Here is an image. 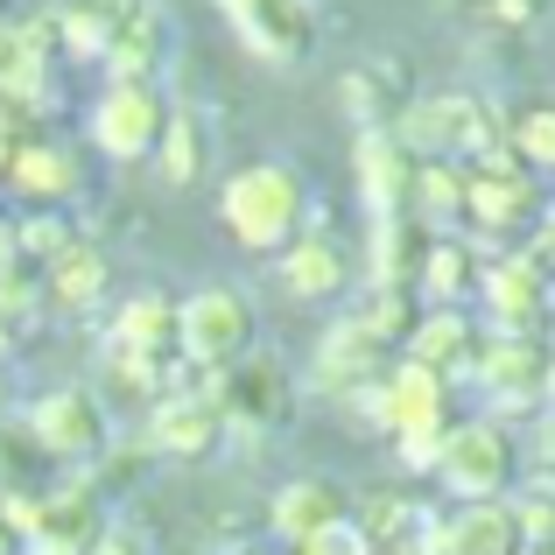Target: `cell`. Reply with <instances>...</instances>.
Returning a JSON list of instances; mask_svg holds the SVG:
<instances>
[{
	"instance_id": "cell-1",
	"label": "cell",
	"mask_w": 555,
	"mask_h": 555,
	"mask_svg": "<svg viewBox=\"0 0 555 555\" xmlns=\"http://www.w3.org/2000/svg\"><path fill=\"white\" fill-rule=\"evenodd\" d=\"M218 225H225L246 254H282L296 232L317 225L310 183H302L288 163H246V169L225 177V190H218Z\"/></svg>"
},
{
	"instance_id": "cell-2",
	"label": "cell",
	"mask_w": 555,
	"mask_h": 555,
	"mask_svg": "<svg viewBox=\"0 0 555 555\" xmlns=\"http://www.w3.org/2000/svg\"><path fill=\"white\" fill-rule=\"evenodd\" d=\"M436 486L450 492L457 506L472 500H506L520 478V443L500 415H472V422H450L443 429V450H436Z\"/></svg>"
},
{
	"instance_id": "cell-3",
	"label": "cell",
	"mask_w": 555,
	"mask_h": 555,
	"mask_svg": "<svg viewBox=\"0 0 555 555\" xmlns=\"http://www.w3.org/2000/svg\"><path fill=\"white\" fill-rule=\"evenodd\" d=\"M254 352H260V317L246 302V288L211 282V288L177 302V359H190L204 373H232Z\"/></svg>"
},
{
	"instance_id": "cell-4",
	"label": "cell",
	"mask_w": 555,
	"mask_h": 555,
	"mask_svg": "<svg viewBox=\"0 0 555 555\" xmlns=\"http://www.w3.org/2000/svg\"><path fill=\"white\" fill-rule=\"evenodd\" d=\"M393 141H401L415 163H478L492 141V106H478L472 92H443V99H415V106L393 120Z\"/></svg>"
},
{
	"instance_id": "cell-5",
	"label": "cell",
	"mask_w": 555,
	"mask_h": 555,
	"mask_svg": "<svg viewBox=\"0 0 555 555\" xmlns=\"http://www.w3.org/2000/svg\"><path fill=\"white\" fill-rule=\"evenodd\" d=\"M28 443L42 457H64V464H92L106 457L113 443V422H106V401L92 387H50L28 401Z\"/></svg>"
},
{
	"instance_id": "cell-6",
	"label": "cell",
	"mask_w": 555,
	"mask_h": 555,
	"mask_svg": "<svg viewBox=\"0 0 555 555\" xmlns=\"http://www.w3.org/2000/svg\"><path fill=\"white\" fill-rule=\"evenodd\" d=\"M169 127V99L155 85H106L92 99V149L113 155V163H149L163 149Z\"/></svg>"
},
{
	"instance_id": "cell-7",
	"label": "cell",
	"mask_w": 555,
	"mask_h": 555,
	"mask_svg": "<svg viewBox=\"0 0 555 555\" xmlns=\"http://www.w3.org/2000/svg\"><path fill=\"white\" fill-rule=\"evenodd\" d=\"M218 8H225L232 36L260 64H282V70L310 64V50H317V8L310 0H218Z\"/></svg>"
},
{
	"instance_id": "cell-8",
	"label": "cell",
	"mask_w": 555,
	"mask_h": 555,
	"mask_svg": "<svg viewBox=\"0 0 555 555\" xmlns=\"http://www.w3.org/2000/svg\"><path fill=\"white\" fill-rule=\"evenodd\" d=\"M366 401H373L379 429H387L393 443H401V436H443L450 429V415H443V408H450V379L429 373V366H415V359H393Z\"/></svg>"
},
{
	"instance_id": "cell-9",
	"label": "cell",
	"mask_w": 555,
	"mask_h": 555,
	"mask_svg": "<svg viewBox=\"0 0 555 555\" xmlns=\"http://www.w3.org/2000/svg\"><path fill=\"white\" fill-rule=\"evenodd\" d=\"M106 534V506L92 486H56L36 500V520L22 534V555H92Z\"/></svg>"
},
{
	"instance_id": "cell-10",
	"label": "cell",
	"mask_w": 555,
	"mask_h": 555,
	"mask_svg": "<svg viewBox=\"0 0 555 555\" xmlns=\"http://www.w3.org/2000/svg\"><path fill=\"white\" fill-rule=\"evenodd\" d=\"M478 296H486L492 324H500L492 338H534V324H542V310H548V274H542V260L506 254L478 274Z\"/></svg>"
},
{
	"instance_id": "cell-11",
	"label": "cell",
	"mask_w": 555,
	"mask_h": 555,
	"mask_svg": "<svg viewBox=\"0 0 555 555\" xmlns=\"http://www.w3.org/2000/svg\"><path fill=\"white\" fill-rule=\"evenodd\" d=\"M429 555H520V528H514V500H472L450 506L422 528Z\"/></svg>"
},
{
	"instance_id": "cell-12",
	"label": "cell",
	"mask_w": 555,
	"mask_h": 555,
	"mask_svg": "<svg viewBox=\"0 0 555 555\" xmlns=\"http://www.w3.org/2000/svg\"><path fill=\"white\" fill-rule=\"evenodd\" d=\"M379 373H387V345L345 310L338 324L324 331V345H317V387L338 393V401H359V393L379 387Z\"/></svg>"
},
{
	"instance_id": "cell-13",
	"label": "cell",
	"mask_w": 555,
	"mask_h": 555,
	"mask_svg": "<svg viewBox=\"0 0 555 555\" xmlns=\"http://www.w3.org/2000/svg\"><path fill=\"white\" fill-rule=\"evenodd\" d=\"M225 436V408L211 393H155L149 408V450L155 457H204Z\"/></svg>"
},
{
	"instance_id": "cell-14",
	"label": "cell",
	"mask_w": 555,
	"mask_h": 555,
	"mask_svg": "<svg viewBox=\"0 0 555 555\" xmlns=\"http://www.w3.org/2000/svg\"><path fill=\"white\" fill-rule=\"evenodd\" d=\"M288 408H296V379H288L282 359L254 352L225 373V422H240V429H282Z\"/></svg>"
},
{
	"instance_id": "cell-15",
	"label": "cell",
	"mask_w": 555,
	"mask_h": 555,
	"mask_svg": "<svg viewBox=\"0 0 555 555\" xmlns=\"http://www.w3.org/2000/svg\"><path fill=\"white\" fill-rule=\"evenodd\" d=\"M478 387L492 393V408L500 415H514V408L542 401V379H548V352L534 338H486L478 345Z\"/></svg>"
},
{
	"instance_id": "cell-16",
	"label": "cell",
	"mask_w": 555,
	"mask_h": 555,
	"mask_svg": "<svg viewBox=\"0 0 555 555\" xmlns=\"http://www.w3.org/2000/svg\"><path fill=\"white\" fill-rule=\"evenodd\" d=\"M345 514H352V500H345V486H338V478H288V486L268 500V528L282 534L288 548L317 542V534H324V528H338Z\"/></svg>"
},
{
	"instance_id": "cell-17",
	"label": "cell",
	"mask_w": 555,
	"mask_h": 555,
	"mask_svg": "<svg viewBox=\"0 0 555 555\" xmlns=\"http://www.w3.org/2000/svg\"><path fill=\"white\" fill-rule=\"evenodd\" d=\"M163 64H169V14L155 8V0H141V8L113 28L106 70H113V85H155Z\"/></svg>"
},
{
	"instance_id": "cell-18",
	"label": "cell",
	"mask_w": 555,
	"mask_h": 555,
	"mask_svg": "<svg viewBox=\"0 0 555 555\" xmlns=\"http://www.w3.org/2000/svg\"><path fill=\"white\" fill-rule=\"evenodd\" d=\"M359 190H366L373 218H408V190H415V155L393 141V127L359 134Z\"/></svg>"
},
{
	"instance_id": "cell-19",
	"label": "cell",
	"mask_w": 555,
	"mask_h": 555,
	"mask_svg": "<svg viewBox=\"0 0 555 555\" xmlns=\"http://www.w3.org/2000/svg\"><path fill=\"white\" fill-rule=\"evenodd\" d=\"M8 183L22 190V197L36 204V211H64V204L85 190V169H78V155L56 149V141H14Z\"/></svg>"
},
{
	"instance_id": "cell-20",
	"label": "cell",
	"mask_w": 555,
	"mask_h": 555,
	"mask_svg": "<svg viewBox=\"0 0 555 555\" xmlns=\"http://www.w3.org/2000/svg\"><path fill=\"white\" fill-rule=\"evenodd\" d=\"M478 345H486V338L472 331V317H464V310H422L415 331L401 338V359H415V366L457 379V373L478 366Z\"/></svg>"
},
{
	"instance_id": "cell-21",
	"label": "cell",
	"mask_w": 555,
	"mask_h": 555,
	"mask_svg": "<svg viewBox=\"0 0 555 555\" xmlns=\"http://www.w3.org/2000/svg\"><path fill=\"white\" fill-rule=\"evenodd\" d=\"M542 211L528 169H464V218L486 232H514Z\"/></svg>"
},
{
	"instance_id": "cell-22",
	"label": "cell",
	"mask_w": 555,
	"mask_h": 555,
	"mask_svg": "<svg viewBox=\"0 0 555 555\" xmlns=\"http://www.w3.org/2000/svg\"><path fill=\"white\" fill-rule=\"evenodd\" d=\"M274 274H282V288L296 302H331L345 288V254L331 246V232H296V240L274 254Z\"/></svg>"
},
{
	"instance_id": "cell-23",
	"label": "cell",
	"mask_w": 555,
	"mask_h": 555,
	"mask_svg": "<svg viewBox=\"0 0 555 555\" xmlns=\"http://www.w3.org/2000/svg\"><path fill=\"white\" fill-rule=\"evenodd\" d=\"M106 345H120V352H134V359L169 366V359H177V302L155 296V288L127 296L120 317H113V331H106Z\"/></svg>"
},
{
	"instance_id": "cell-24",
	"label": "cell",
	"mask_w": 555,
	"mask_h": 555,
	"mask_svg": "<svg viewBox=\"0 0 555 555\" xmlns=\"http://www.w3.org/2000/svg\"><path fill=\"white\" fill-rule=\"evenodd\" d=\"M99 296H106V254H99L92 240L64 246V254L42 268V302H56L64 317H85Z\"/></svg>"
},
{
	"instance_id": "cell-25",
	"label": "cell",
	"mask_w": 555,
	"mask_h": 555,
	"mask_svg": "<svg viewBox=\"0 0 555 555\" xmlns=\"http://www.w3.org/2000/svg\"><path fill=\"white\" fill-rule=\"evenodd\" d=\"M478 288V268H472V246L464 240H429L415 260V296L422 310H464V296Z\"/></svg>"
},
{
	"instance_id": "cell-26",
	"label": "cell",
	"mask_w": 555,
	"mask_h": 555,
	"mask_svg": "<svg viewBox=\"0 0 555 555\" xmlns=\"http://www.w3.org/2000/svg\"><path fill=\"white\" fill-rule=\"evenodd\" d=\"M113 28H120V22H113L99 0H50V36L64 42L70 56H85V64H106Z\"/></svg>"
},
{
	"instance_id": "cell-27",
	"label": "cell",
	"mask_w": 555,
	"mask_h": 555,
	"mask_svg": "<svg viewBox=\"0 0 555 555\" xmlns=\"http://www.w3.org/2000/svg\"><path fill=\"white\" fill-rule=\"evenodd\" d=\"M408 218H415V225H450V218H464V163H415Z\"/></svg>"
},
{
	"instance_id": "cell-28",
	"label": "cell",
	"mask_w": 555,
	"mask_h": 555,
	"mask_svg": "<svg viewBox=\"0 0 555 555\" xmlns=\"http://www.w3.org/2000/svg\"><path fill=\"white\" fill-rule=\"evenodd\" d=\"M155 169H163V183L190 190L204 177V120L190 106H169V127H163V149H155Z\"/></svg>"
},
{
	"instance_id": "cell-29",
	"label": "cell",
	"mask_w": 555,
	"mask_h": 555,
	"mask_svg": "<svg viewBox=\"0 0 555 555\" xmlns=\"http://www.w3.org/2000/svg\"><path fill=\"white\" fill-rule=\"evenodd\" d=\"M64 246H78V232H70L64 211H28L22 225H14V260H28V268H50Z\"/></svg>"
},
{
	"instance_id": "cell-30",
	"label": "cell",
	"mask_w": 555,
	"mask_h": 555,
	"mask_svg": "<svg viewBox=\"0 0 555 555\" xmlns=\"http://www.w3.org/2000/svg\"><path fill=\"white\" fill-rule=\"evenodd\" d=\"M506 149H514L520 169H555V106H528V113H520Z\"/></svg>"
},
{
	"instance_id": "cell-31",
	"label": "cell",
	"mask_w": 555,
	"mask_h": 555,
	"mask_svg": "<svg viewBox=\"0 0 555 555\" xmlns=\"http://www.w3.org/2000/svg\"><path fill=\"white\" fill-rule=\"evenodd\" d=\"M514 528H520V548H555V492H520L514 500Z\"/></svg>"
},
{
	"instance_id": "cell-32",
	"label": "cell",
	"mask_w": 555,
	"mask_h": 555,
	"mask_svg": "<svg viewBox=\"0 0 555 555\" xmlns=\"http://www.w3.org/2000/svg\"><path fill=\"white\" fill-rule=\"evenodd\" d=\"M288 555H379V548H373L366 534L352 528V514H345L338 528H324V534H317V542H302V548H288Z\"/></svg>"
},
{
	"instance_id": "cell-33",
	"label": "cell",
	"mask_w": 555,
	"mask_h": 555,
	"mask_svg": "<svg viewBox=\"0 0 555 555\" xmlns=\"http://www.w3.org/2000/svg\"><path fill=\"white\" fill-rule=\"evenodd\" d=\"M520 472H528V478H534V486H542V492L555 486V415L542 422V429H534V443L520 450Z\"/></svg>"
},
{
	"instance_id": "cell-34",
	"label": "cell",
	"mask_w": 555,
	"mask_h": 555,
	"mask_svg": "<svg viewBox=\"0 0 555 555\" xmlns=\"http://www.w3.org/2000/svg\"><path fill=\"white\" fill-rule=\"evenodd\" d=\"M548 8H555V0H492V14H500L506 28H534Z\"/></svg>"
},
{
	"instance_id": "cell-35",
	"label": "cell",
	"mask_w": 555,
	"mask_h": 555,
	"mask_svg": "<svg viewBox=\"0 0 555 555\" xmlns=\"http://www.w3.org/2000/svg\"><path fill=\"white\" fill-rule=\"evenodd\" d=\"M92 555H149V542H134L127 528H106V534H99V548H92Z\"/></svg>"
},
{
	"instance_id": "cell-36",
	"label": "cell",
	"mask_w": 555,
	"mask_h": 555,
	"mask_svg": "<svg viewBox=\"0 0 555 555\" xmlns=\"http://www.w3.org/2000/svg\"><path fill=\"white\" fill-rule=\"evenodd\" d=\"M0 555H22V534H14L8 520H0Z\"/></svg>"
},
{
	"instance_id": "cell-37",
	"label": "cell",
	"mask_w": 555,
	"mask_h": 555,
	"mask_svg": "<svg viewBox=\"0 0 555 555\" xmlns=\"http://www.w3.org/2000/svg\"><path fill=\"white\" fill-rule=\"evenodd\" d=\"M14 260V225H0V268Z\"/></svg>"
},
{
	"instance_id": "cell-38",
	"label": "cell",
	"mask_w": 555,
	"mask_h": 555,
	"mask_svg": "<svg viewBox=\"0 0 555 555\" xmlns=\"http://www.w3.org/2000/svg\"><path fill=\"white\" fill-rule=\"evenodd\" d=\"M8 163H14V141H8V134H0V177H8Z\"/></svg>"
},
{
	"instance_id": "cell-39",
	"label": "cell",
	"mask_w": 555,
	"mask_h": 555,
	"mask_svg": "<svg viewBox=\"0 0 555 555\" xmlns=\"http://www.w3.org/2000/svg\"><path fill=\"white\" fill-rule=\"evenodd\" d=\"M8 14H14V0H0V22H8Z\"/></svg>"
},
{
	"instance_id": "cell-40",
	"label": "cell",
	"mask_w": 555,
	"mask_h": 555,
	"mask_svg": "<svg viewBox=\"0 0 555 555\" xmlns=\"http://www.w3.org/2000/svg\"><path fill=\"white\" fill-rule=\"evenodd\" d=\"M548 246H555V211H548Z\"/></svg>"
},
{
	"instance_id": "cell-41",
	"label": "cell",
	"mask_w": 555,
	"mask_h": 555,
	"mask_svg": "<svg viewBox=\"0 0 555 555\" xmlns=\"http://www.w3.org/2000/svg\"><path fill=\"white\" fill-rule=\"evenodd\" d=\"M520 555H555V548H520Z\"/></svg>"
},
{
	"instance_id": "cell-42",
	"label": "cell",
	"mask_w": 555,
	"mask_h": 555,
	"mask_svg": "<svg viewBox=\"0 0 555 555\" xmlns=\"http://www.w3.org/2000/svg\"><path fill=\"white\" fill-rule=\"evenodd\" d=\"M548 310H555V282H548Z\"/></svg>"
}]
</instances>
